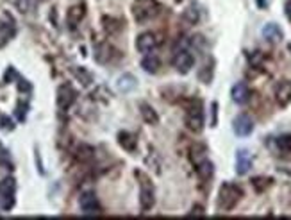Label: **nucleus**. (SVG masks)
Masks as SVG:
<instances>
[{"instance_id": "nucleus-1", "label": "nucleus", "mask_w": 291, "mask_h": 220, "mask_svg": "<svg viewBox=\"0 0 291 220\" xmlns=\"http://www.w3.org/2000/svg\"><path fill=\"white\" fill-rule=\"evenodd\" d=\"M243 197V191L238 184L234 183H223L218 191V208L222 211H230L236 208V204Z\"/></svg>"}, {"instance_id": "nucleus-2", "label": "nucleus", "mask_w": 291, "mask_h": 220, "mask_svg": "<svg viewBox=\"0 0 291 220\" xmlns=\"http://www.w3.org/2000/svg\"><path fill=\"white\" fill-rule=\"evenodd\" d=\"M132 11H134V18L138 20L139 23H143L156 18L161 13V6L157 0H136Z\"/></svg>"}, {"instance_id": "nucleus-3", "label": "nucleus", "mask_w": 291, "mask_h": 220, "mask_svg": "<svg viewBox=\"0 0 291 220\" xmlns=\"http://www.w3.org/2000/svg\"><path fill=\"white\" fill-rule=\"evenodd\" d=\"M16 181L13 177H6L0 181V211H11L15 206Z\"/></svg>"}, {"instance_id": "nucleus-4", "label": "nucleus", "mask_w": 291, "mask_h": 220, "mask_svg": "<svg viewBox=\"0 0 291 220\" xmlns=\"http://www.w3.org/2000/svg\"><path fill=\"white\" fill-rule=\"evenodd\" d=\"M186 127L191 132H202L204 129V109L200 100H193L186 113Z\"/></svg>"}, {"instance_id": "nucleus-5", "label": "nucleus", "mask_w": 291, "mask_h": 220, "mask_svg": "<svg viewBox=\"0 0 291 220\" xmlns=\"http://www.w3.org/2000/svg\"><path fill=\"white\" fill-rule=\"evenodd\" d=\"M15 34H16L15 18L9 13H4V16L0 20V48H4L15 38Z\"/></svg>"}, {"instance_id": "nucleus-6", "label": "nucleus", "mask_w": 291, "mask_h": 220, "mask_svg": "<svg viewBox=\"0 0 291 220\" xmlns=\"http://www.w3.org/2000/svg\"><path fill=\"white\" fill-rule=\"evenodd\" d=\"M79 204L84 215H99V213H102V206L99 202V197L93 191H84L79 199Z\"/></svg>"}, {"instance_id": "nucleus-7", "label": "nucleus", "mask_w": 291, "mask_h": 220, "mask_svg": "<svg viewBox=\"0 0 291 220\" xmlns=\"http://www.w3.org/2000/svg\"><path fill=\"white\" fill-rule=\"evenodd\" d=\"M193 65H195V58H193V54L189 50L182 48V50L175 52V56H173V66L177 68L179 73H188L189 70L193 68Z\"/></svg>"}, {"instance_id": "nucleus-8", "label": "nucleus", "mask_w": 291, "mask_h": 220, "mask_svg": "<svg viewBox=\"0 0 291 220\" xmlns=\"http://www.w3.org/2000/svg\"><path fill=\"white\" fill-rule=\"evenodd\" d=\"M75 90L72 88L70 85H61L57 90V106L61 111H66L72 107V104L75 102Z\"/></svg>"}, {"instance_id": "nucleus-9", "label": "nucleus", "mask_w": 291, "mask_h": 220, "mask_svg": "<svg viewBox=\"0 0 291 220\" xmlns=\"http://www.w3.org/2000/svg\"><path fill=\"white\" fill-rule=\"evenodd\" d=\"M232 129L234 132H236L238 136H241V138H245V136L252 134V131H254V120H252L248 115H238L236 118H234L232 122Z\"/></svg>"}, {"instance_id": "nucleus-10", "label": "nucleus", "mask_w": 291, "mask_h": 220, "mask_svg": "<svg viewBox=\"0 0 291 220\" xmlns=\"http://www.w3.org/2000/svg\"><path fill=\"white\" fill-rule=\"evenodd\" d=\"M156 204V197H154V188L149 184V181H143L141 190H139V206L141 211H149Z\"/></svg>"}, {"instance_id": "nucleus-11", "label": "nucleus", "mask_w": 291, "mask_h": 220, "mask_svg": "<svg viewBox=\"0 0 291 220\" xmlns=\"http://www.w3.org/2000/svg\"><path fill=\"white\" fill-rule=\"evenodd\" d=\"M275 100L280 107H286L291 102V81H280L275 86Z\"/></svg>"}, {"instance_id": "nucleus-12", "label": "nucleus", "mask_w": 291, "mask_h": 220, "mask_svg": "<svg viewBox=\"0 0 291 220\" xmlns=\"http://www.w3.org/2000/svg\"><path fill=\"white\" fill-rule=\"evenodd\" d=\"M156 47H157V40L152 33L139 34L138 40H136V48H138L141 54H150V52L156 50Z\"/></svg>"}, {"instance_id": "nucleus-13", "label": "nucleus", "mask_w": 291, "mask_h": 220, "mask_svg": "<svg viewBox=\"0 0 291 220\" xmlns=\"http://www.w3.org/2000/svg\"><path fill=\"white\" fill-rule=\"evenodd\" d=\"M250 169H252L250 152L245 151V149H240V151L236 152V172L240 174V176H245Z\"/></svg>"}, {"instance_id": "nucleus-14", "label": "nucleus", "mask_w": 291, "mask_h": 220, "mask_svg": "<svg viewBox=\"0 0 291 220\" xmlns=\"http://www.w3.org/2000/svg\"><path fill=\"white\" fill-rule=\"evenodd\" d=\"M230 97L236 104H247L250 99V90L245 82H236L230 90Z\"/></svg>"}, {"instance_id": "nucleus-15", "label": "nucleus", "mask_w": 291, "mask_h": 220, "mask_svg": "<svg viewBox=\"0 0 291 220\" xmlns=\"http://www.w3.org/2000/svg\"><path fill=\"white\" fill-rule=\"evenodd\" d=\"M263 38L266 41H270V43H279L282 40V31H280V27L277 23H266L263 27Z\"/></svg>"}, {"instance_id": "nucleus-16", "label": "nucleus", "mask_w": 291, "mask_h": 220, "mask_svg": "<svg viewBox=\"0 0 291 220\" xmlns=\"http://www.w3.org/2000/svg\"><path fill=\"white\" fill-rule=\"evenodd\" d=\"M84 15H86V8H84L82 4L73 6V8H70L68 15H66V22H68V25H70V27H75L77 23L82 22Z\"/></svg>"}, {"instance_id": "nucleus-17", "label": "nucleus", "mask_w": 291, "mask_h": 220, "mask_svg": "<svg viewBox=\"0 0 291 220\" xmlns=\"http://www.w3.org/2000/svg\"><path fill=\"white\" fill-rule=\"evenodd\" d=\"M197 174H198V177H200V181H211V177H213V174H215V165H213L209 159H204L202 163H198L197 167Z\"/></svg>"}, {"instance_id": "nucleus-18", "label": "nucleus", "mask_w": 291, "mask_h": 220, "mask_svg": "<svg viewBox=\"0 0 291 220\" xmlns=\"http://www.w3.org/2000/svg\"><path fill=\"white\" fill-rule=\"evenodd\" d=\"M141 68L145 70V72H149V73H156L157 70L161 68L159 58H157L156 54H147L145 58H143V61H141Z\"/></svg>"}, {"instance_id": "nucleus-19", "label": "nucleus", "mask_w": 291, "mask_h": 220, "mask_svg": "<svg viewBox=\"0 0 291 220\" xmlns=\"http://www.w3.org/2000/svg\"><path fill=\"white\" fill-rule=\"evenodd\" d=\"M117 88L120 90V92H124V93L132 92V90L136 88V79H134V75H131V73H124L122 77H118Z\"/></svg>"}, {"instance_id": "nucleus-20", "label": "nucleus", "mask_w": 291, "mask_h": 220, "mask_svg": "<svg viewBox=\"0 0 291 220\" xmlns=\"http://www.w3.org/2000/svg\"><path fill=\"white\" fill-rule=\"evenodd\" d=\"M208 151H206V147L200 145V143H197V145L191 147V151H189V158H191V163L195 167L198 165V163H202L204 159H208Z\"/></svg>"}, {"instance_id": "nucleus-21", "label": "nucleus", "mask_w": 291, "mask_h": 220, "mask_svg": "<svg viewBox=\"0 0 291 220\" xmlns=\"http://www.w3.org/2000/svg\"><path fill=\"white\" fill-rule=\"evenodd\" d=\"M118 142H120V145L129 152H134L136 145H138V142H136V138L131 132H120V134H118Z\"/></svg>"}, {"instance_id": "nucleus-22", "label": "nucleus", "mask_w": 291, "mask_h": 220, "mask_svg": "<svg viewBox=\"0 0 291 220\" xmlns=\"http://www.w3.org/2000/svg\"><path fill=\"white\" fill-rule=\"evenodd\" d=\"M139 109H141V117H143V120H145L147 124L156 125L157 122H159V117H157V113L154 111L152 106H149V104H141V106H139Z\"/></svg>"}, {"instance_id": "nucleus-23", "label": "nucleus", "mask_w": 291, "mask_h": 220, "mask_svg": "<svg viewBox=\"0 0 291 220\" xmlns=\"http://www.w3.org/2000/svg\"><path fill=\"white\" fill-rule=\"evenodd\" d=\"M95 151L93 147L86 145V143H80L79 147H77V158L80 159V161H90L91 158H93Z\"/></svg>"}, {"instance_id": "nucleus-24", "label": "nucleus", "mask_w": 291, "mask_h": 220, "mask_svg": "<svg viewBox=\"0 0 291 220\" xmlns=\"http://www.w3.org/2000/svg\"><path fill=\"white\" fill-rule=\"evenodd\" d=\"M36 4H38V0H16V2H15L16 9H18L22 15H27V13H31L34 8H36Z\"/></svg>"}, {"instance_id": "nucleus-25", "label": "nucleus", "mask_w": 291, "mask_h": 220, "mask_svg": "<svg viewBox=\"0 0 291 220\" xmlns=\"http://www.w3.org/2000/svg\"><path fill=\"white\" fill-rule=\"evenodd\" d=\"M275 143H277V147H279V151L280 152H291V134H282V136H279V138L275 140Z\"/></svg>"}, {"instance_id": "nucleus-26", "label": "nucleus", "mask_w": 291, "mask_h": 220, "mask_svg": "<svg viewBox=\"0 0 291 220\" xmlns=\"http://www.w3.org/2000/svg\"><path fill=\"white\" fill-rule=\"evenodd\" d=\"M73 75H75L84 86H90L91 81H93V79H91V73L86 72L84 68H73Z\"/></svg>"}, {"instance_id": "nucleus-27", "label": "nucleus", "mask_w": 291, "mask_h": 220, "mask_svg": "<svg viewBox=\"0 0 291 220\" xmlns=\"http://www.w3.org/2000/svg\"><path fill=\"white\" fill-rule=\"evenodd\" d=\"M182 16H184V20H186L188 23H197L198 18H200V13H198L197 8H188Z\"/></svg>"}, {"instance_id": "nucleus-28", "label": "nucleus", "mask_w": 291, "mask_h": 220, "mask_svg": "<svg viewBox=\"0 0 291 220\" xmlns=\"http://www.w3.org/2000/svg\"><path fill=\"white\" fill-rule=\"evenodd\" d=\"M252 184H254V188L257 191H263L265 188H268L270 184H272V179H268V177H254Z\"/></svg>"}, {"instance_id": "nucleus-29", "label": "nucleus", "mask_w": 291, "mask_h": 220, "mask_svg": "<svg viewBox=\"0 0 291 220\" xmlns=\"http://www.w3.org/2000/svg\"><path fill=\"white\" fill-rule=\"evenodd\" d=\"M211 77H213V68L209 65H206L204 66V70H202L200 73H198V79H200L204 85H209V81H211Z\"/></svg>"}, {"instance_id": "nucleus-30", "label": "nucleus", "mask_w": 291, "mask_h": 220, "mask_svg": "<svg viewBox=\"0 0 291 220\" xmlns=\"http://www.w3.org/2000/svg\"><path fill=\"white\" fill-rule=\"evenodd\" d=\"M0 124H2V125H0V127L6 129V131H11V129H13V122L9 120V118H6V117L0 118Z\"/></svg>"}, {"instance_id": "nucleus-31", "label": "nucleus", "mask_w": 291, "mask_h": 220, "mask_svg": "<svg viewBox=\"0 0 291 220\" xmlns=\"http://www.w3.org/2000/svg\"><path fill=\"white\" fill-rule=\"evenodd\" d=\"M189 215H206V211H204V208L202 206H193L191 208V211H189Z\"/></svg>"}, {"instance_id": "nucleus-32", "label": "nucleus", "mask_w": 291, "mask_h": 220, "mask_svg": "<svg viewBox=\"0 0 291 220\" xmlns=\"http://www.w3.org/2000/svg\"><path fill=\"white\" fill-rule=\"evenodd\" d=\"M0 163H2V165H4V163H8V151L2 147V143H0Z\"/></svg>"}, {"instance_id": "nucleus-33", "label": "nucleus", "mask_w": 291, "mask_h": 220, "mask_svg": "<svg viewBox=\"0 0 291 220\" xmlns=\"http://www.w3.org/2000/svg\"><path fill=\"white\" fill-rule=\"evenodd\" d=\"M18 88H20V92H31V85L27 81H22V79H20V82H18Z\"/></svg>"}, {"instance_id": "nucleus-34", "label": "nucleus", "mask_w": 291, "mask_h": 220, "mask_svg": "<svg viewBox=\"0 0 291 220\" xmlns=\"http://www.w3.org/2000/svg\"><path fill=\"white\" fill-rule=\"evenodd\" d=\"M211 109H213V120H211V125H213V127H215V125H216V111H218V104L213 102V104H211Z\"/></svg>"}, {"instance_id": "nucleus-35", "label": "nucleus", "mask_w": 291, "mask_h": 220, "mask_svg": "<svg viewBox=\"0 0 291 220\" xmlns=\"http://www.w3.org/2000/svg\"><path fill=\"white\" fill-rule=\"evenodd\" d=\"M13 77H15V70H13L11 66H9V70H8V72H6V77H4V81H6V82H9V81H11Z\"/></svg>"}, {"instance_id": "nucleus-36", "label": "nucleus", "mask_w": 291, "mask_h": 220, "mask_svg": "<svg viewBox=\"0 0 291 220\" xmlns=\"http://www.w3.org/2000/svg\"><path fill=\"white\" fill-rule=\"evenodd\" d=\"M286 15L291 18V0H287V4H286Z\"/></svg>"}, {"instance_id": "nucleus-37", "label": "nucleus", "mask_w": 291, "mask_h": 220, "mask_svg": "<svg viewBox=\"0 0 291 220\" xmlns=\"http://www.w3.org/2000/svg\"><path fill=\"white\" fill-rule=\"evenodd\" d=\"M257 4H259V6H261V8H265V6H266V4H265V2H263V0H257Z\"/></svg>"}]
</instances>
